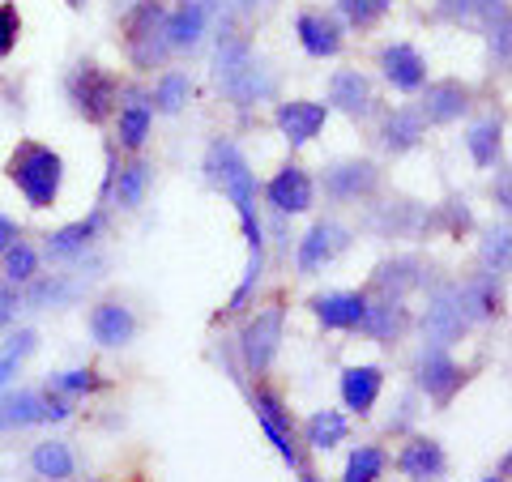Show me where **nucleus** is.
I'll use <instances>...</instances> for the list:
<instances>
[{
	"instance_id": "nucleus-1",
	"label": "nucleus",
	"mask_w": 512,
	"mask_h": 482,
	"mask_svg": "<svg viewBox=\"0 0 512 482\" xmlns=\"http://www.w3.org/2000/svg\"><path fill=\"white\" fill-rule=\"evenodd\" d=\"M205 175L210 184L222 188V197H231L239 222H244V239L252 252L265 248V227L256 218V175L248 167V158L239 154L235 141H214L210 154H205Z\"/></svg>"
},
{
	"instance_id": "nucleus-2",
	"label": "nucleus",
	"mask_w": 512,
	"mask_h": 482,
	"mask_svg": "<svg viewBox=\"0 0 512 482\" xmlns=\"http://www.w3.org/2000/svg\"><path fill=\"white\" fill-rule=\"evenodd\" d=\"M9 184L22 192L30 210H56L64 184V158L43 141H18V150L5 163Z\"/></svg>"
},
{
	"instance_id": "nucleus-3",
	"label": "nucleus",
	"mask_w": 512,
	"mask_h": 482,
	"mask_svg": "<svg viewBox=\"0 0 512 482\" xmlns=\"http://www.w3.org/2000/svg\"><path fill=\"white\" fill-rule=\"evenodd\" d=\"M124 47H128V60L133 69L150 73L154 64H163L171 43H167V13L158 0H141L124 13Z\"/></svg>"
},
{
	"instance_id": "nucleus-4",
	"label": "nucleus",
	"mask_w": 512,
	"mask_h": 482,
	"mask_svg": "<svg viewBox=\"0 0 512 482\" xmlns=\"http://www.w3.org/2000/svg\"><path fill=\"white\" fill-rule=\"evenodd\" d=\"M64 90H69V103L86 124H103L120 103V82L94 60L77 64L69 73V82H64Z\"/></svg>"
},
{
	"instance_id": "nucleus-5",
	"label": "nucleus",
	"mask_w": 512,
	"mask_h": 482,
	"mask_svg": "<svg viewBox=\"0 0 512 482\" xmlns=\"http://www.w3.org/2000/svg\"><path fill=\"white\" fill-rule=\"evenodd\" d=\"M282 325H286V308L282 303H269L265 312H256L244 333H239V355H244L252 376H265L269 363H274L278 346H282Z\"/></svg>"
},
{
	"instance_id": "nucleus-6",
	"label": "nucleus",
	"mask_w": 512,
	"mask_h": 482,
	"mask_svg": "<svg viewBox=\"0 0 512 482\" xmlns=\"http://www.w3.org/2000/svg\"><path fill=\"white\" fill-rule=\"evenodd\" d=\"M69 406L56 393H35V389H9L0 397V431H22V427H35V423H60L69 419Z\"/></svg>"
},
{
	"instance_id": "nucleus-7",
	"label": "nucleus",
	"mask_w": 512,
	"mask_h": 482,
	"mask_svg": "<svg viewBox=\"0 0 512 482\" xmlns=\"http://www.w3.org/2000/svg\"><path fill=\"white\" fill-rule=\"evenodd\" d=\"M346 248H350V231L342 227V222H316V227L299 239L295 265H299L303 278H316V273L329 269Z\"/></svg>"
},
{
	"instance_id": "nucleus-8",
	"label": "nucleus",
	"mask_w": 512,
	"mask_h": 482,
	"mask_svg": "<svg viewBox=\"0 0 512 482\" xmlns=\"http://www.w3.org/2000/svg\"><path fill=\"white\" fill-rule=\"evenodd\" d=\"M320 184H325V197L355 205V201H367L380 188V171H376V163H367V158H346V163L325 167Z\"/></svg>"
},
{
	"instance_id": "nucleus-9",
	"label": "nucleus",
	"mask_w": 512,
	"mask_h": 482,
	"mask_svg": "<svg viewBox=\"0 0 512 482\" xmlns=\"http://www.w3.org/2000/svg\"><path fill=\"white\" fill-rule=\"evenodd\" d=\"M466 367H461L453 355H448L444 346H423V359H419V384L427 389V397L436 401L444 410L448 401L461 393V384H466Z\"/></svg>"
},
{
	"instance_id": "nucleus-10",
	"label": "nucleus",
	"mask_w": 512,
	"mask_h": 482,
	"mask_svg": "<svg viewBox=\"0 0 512 482\" xmlns=\"http://www.w3.org/2000/svg\"><path fill=\"white\" fill-rule=\"evenodd\" d=\"M466 329L470 325H466V316H461L457 299H453V286H436L431 299H427V312H423V337H427V346L453 350Z\"/></svg>"
},
{
	"instance_id": "nucleus-11",
	"label": "nucleus",
	"mask_w": 512,
	"mask_h": 482,
	"mask_svg": "<svg viewBox=\"0 0 512 482\" xmlns=\"http://www.w3.org/2000/svg\"><path fill=\"white\" fill-rule=\"evenodd\" d=\"M252 410H256V423H261L269 444L278 448V457L291 465V470H303V457H299V448H295V427H291V414L282 410V401L274 393H256L252 397Z\"/></svg>"
},
{
	"instance_id": "nucleus-12",
	"label": "nucleus",
	"mask_w": 512,
	"mask_h": 482,
	"mask_svg": "<svg viewBox=\"0 0 512 482\" xmlns=\"http://www.w3.org/2000/svg\"><path fill=\"white\" fill-rule=\"evenodd\" d=\"M295 35H299V47L312 60H333L342 52V22L325 9H299Z\"/></svg>"
},
{
	"instance_id": "nucleus-13",
	"label": "nucleus",
	"mask_w": 512,
	"mask_h": 482,
	"mask_svg": "<svg viewBox=\"0 0 512 482\" xmlns=\"http://www.w3.org/2000/svg\"><path fill=\"white\" fill-rule=\"evenodd\" d=\"M470 103H474V90L466 82H457V77H444V82H431L423 90L419 116L423 124H457L470 111Z\"/></svg>"
},
{
	"instance_id": "nucleus-14",
	"label": "nucleus",
	"mask_w": 512,
	"mask_h": 482,
	"mask_svg": "<svg viewBox=\"0 0 512 482\" xmlns=\"http://www.w3.org/2000/svg\"><path fill=\"white\" fill-rule=\"evenodd\" d=\"M380 73H384V82H389L393 90H402V94H414V90L427 86V60L414 43H389L384 47Z\"/></svg>"
},
{
	"instance_id": "nucleus-15",
	"label": "nucleus",
	"mask_w": 512,
	"mask_h": 482,
	"mask_svg": "<svg viewBox=\"0 0 512 482\" xmlns=\"http://www.w3.org/2000/svg\"><path fill=\"white\" fill-rule=\"evenodd\" d=\"M90 337L99 342L103 350H120L137 337V316L133 308H124L120 299H103L90 308Z\"/></svg>"
},
{
	"instance_id": "nucleus-16",
	"label": "nucleus",
	"mask_w": 512,
	"mask_h": 482,
	"mask_svg": "<svg viewBox=\"0 0 512 482\" xmlns=\"http://www.w3.org/2000/svg\"><path fill=\"white\" fill-rule=\"evenodd\" d=\"M325 107L346 111L350 120H367L376 111V90L359 69H338L329 77V103Z\"/></svg>"
},
{
	"instance_id": "nucleus-17",
	"label": "nucleus",
	"mask_w": 512,
	"mask_h": 482,
	"mask_svg": "<svg viewBox=\"0 0 512 482\" xmlns=\"http://www.w3.org/2000/svg\"><path fill=\"white\" fill-rule=\"evenodd\" d=\"M312 175L303 171L299 163H286L274 180L265 184V197L269 205H274L278 214H303V210H312Z\"/></svg>"
},
{
	"instance_id": "nucleus-18",
	"label": "nucleus",
	"mask_w": 512,
	"mask_h": 482,
	"mask_svg": "<svg viewBox=\"0 0 512 482\" xmlns=\"http://www.w3.org/2000/svg\"><path fill=\"white\" fill-rule=\"evenodd\" d=\"M453 299H457L461 316H466V325L491 320L500 312V278H495V273H474V278L453 286Z\"/></svg>"
},
{
	"instance_id": "nucleus-19",
	"label": "nucleus",
	"mask_w": 512,
	"mask_h": 482,
	"mask_svg": "<svg viewBox=\"0 0 512 482\" xmlns=\"http://www.w3.org/2000/svg\"><path fill=\"white\" fill-rule=\"evenodd\" d=\"M406 329H410V312H406L402 299H389V295H380L376 303L367 299V312L359 320V333H367L372 342H402Z\"/></svg>"
},
{
	"instance_id": "nucleus-20",
	"label": "nucleus",
	"mask_w": 512,
	"mask_h": 482,
	"mask_svg": "<svg viewBox=\"0 0 512 482\" xmlns=\"http://www.w3.org/2000/svg\"><path fill=\"white\" fill-rule=\"evenodd\" d=\"M116 111H120V146L124 150H141V146H146V137H150V124H154L150 94L137 90V86H128V90H120Z\"/></svg>"
},
{
	"instance_id": "nucleus-21",
	"label": "nucleus",
	"mask_w": 512,
	"mask_h": 482,
	"mask_svg": "<svg viewBox=\"0 0 512 482\" xmlns=\"http://www.w3.org/2000/svg\"><path fill=\"white\" fill-rule=\"evenodd\" d=\"M397 470H402L410 482H440L444 470H448V457H444L440 440L414 436L402 453H397Z\"/></svg>"
},
{
	"instance_id": "nucleus-22",
	"label": "nucleus",
	"mask_w": 512,
	"mask_h": 482,
	"mask_svg": "<svg viewBox=\"0 0 512 482\" xmlns=\"http://www.w3.org/2000/svg\"><path fill=\"white\" fill-rule=\"evenodd\" d=\"M103 222H107V210L99 205L90 218H77V222H69V227H60V231L47 235L43 252L52 256V261H73V256H82L94 244V235L103 231Z\"/></svg>"
},
{
	"instance_id": "nucleus-23",
	"label": "nucleus",
	"mask_w": 512,
	"mask_h": 482,
	"mask_svg": "<svg viewBox=\"0 0 512 482\" xmlns=\"http://www.w3.org/2000/svg\"><path fill=\"white\" fill-rule=\"evenodd\" d=\"M278 128H282V137L291 141V146H308V141L325 128L329 120V107L325 103H308V99H291V103H282L278 107Z\"/></svg>"
},
{
	"instance_id": "nucleus-24",
	"label": "nucleus",
	"mask_w": 512,
	"mask_h": 482,
	"mask_svg": "<svg viewBox=\"0 0 512 482\" xmlns=\"http://www.w3.org/2000/svg\"><path fill=\"white\" fill-rule=\"evenodd\" d=\"M312 312L325 329H338V333H350L359 329V320L367 312V295L363 291H333V295H316L312 299Z\"/></svg>"
},
{
	"instance_id": "nucleus-25",
	"label": "nucleus",
	"mask_w": 512,
	"mask_h": 482,
	"mask_svg": "<svg viewBox=\"0 0 512 482\" xmlns=\"http://www.w3.org/2000/svg\"><path fill=\"white\" fill-rule=\"evenodd\" d=\"M380 389H384V372L372 363H359V367H346L342 372V401H346L350 414H359V419H367V414L376 410Z\"/></svg>"
},
{
	"instance_id": "nucleus-26",
	"label": "nucleus",
	"mask_w": 512,
	"mask_h": 482,
	"mask_svg": "<svg viewBox=\"0 0 512 482\" xmlns=\"http://www.w3.org/2000/svg\"><path fill=\"white\" fill-rule=\"evenodd\" d=\"M210 13H214V0H184V5L167 18L171 52H188V47H197L201 35H205V22H210Z\"/></svg>"
},
{
	"instance_id": "nucleus-27",
	"label": "nucleus",
	"mask_w": 512,
	"mask_h": 482,
	"mask_svg": "<svg viewBox=\"0 0 512 482\" xmlns=\"http://www.w3.org/2000/svg\"><path fill=\"white\" fill-rule=\"evenodd\" d=\"M423 133H427V124L419 116V107H393L380 124V141L389 154H410L423 141Z\"/></svg>"
},
{
	"instance_id": "nucleus-28",
	"label": "nucleus",
	"mask_w": 512,
	"mask_h": 482,
	"mask_svg": "<svg viewBox=\"0 0 512 482\" xmlns=\"http://www.w3.org/2000/svg\"><path fill=\"white\" fill-rule=\"evenodd\" d=\"M252 47H248V39H239V35H222L218 39V56H214V77H218V86H222V94H227L239 77H244L248 69H252Z\"/></svg>"
},
{
	"instance_id": "nucleus-29",
	"label": "nucleus",
	"mask_w": 512,
	"mask_h": 482,
	"mask_svg": "<svg viewBox=\"0 0 512 482\" xmlns=\"http://www.w3.org/2000/svg\"><path fill=\"white\" fill-rule=\"evenodd\" d=\"M150 180H154V167L146 158H133L128 167H116V175H111V197H116L120 210H137L146 201Z\"/></svg>"
},
{
	"instance_id": "nucleus-30",
	"label": "nucleus",
	"mask_w": 512,
	"mask_h": 482,
	"mask_svg": "<svg viewBox=\"0 0 512 482\" xmlns=\"http://www.w3.org/2000/svg\"><path fill=\"white\" fill-rule=\"evenodd\" d=\"M414 286H427L423 265L414 261V256H393V261H384V265L376 269V291H380V295L402 299L406 291H414Z\"/></svg>"
},
{
	"instance_id": "nucleus-31",
	"label": "nucleus",
	"mask_w": 512,
	"mask_h": 482,
	"mask_svg": "<svg viewBox=\"0 0 512 482\" xmlns=\"http://www.w3.org/2000/svg\"><path fill=\"white\" fill-rule=\"evenodd\" d=\"M30 470H35L39 478L47 482H64V478H73L77 470V461H73V448L64 444V440H43L35 453H30Z\"/></svg>"
},
{
	"instance_id": "nucleus-32",
	"label": "nucleus",
	"mask_w": 512,
	"mask_h": 482,
	"mask_svg": "<svg viewBox=\"0 0 512 482\" xmlns=\"http://www.w3.org/2000/svg\"><path fill=\"white\" fill-rule=\"evenodd\" d=\"M346 436H350V423H346V414H338V410H316L308 419V444L320 448V453L338 448Z\"/></svg>"
},
{
	"instance_id": "nucleus-33",
	"label": "nucleus",
	"mask_w": 512,
	"mask_h": 482,
	"mask_svg": "<svg viewBox=\"0 0 512 482\" xmlns=\"http://www.w3.org/2000/svg\"><path fill=\"white\" fill-rule=\"evenodd\" d=\"M188 94H192L188 73L171 69V73L158 77V86H154V94H150V107H154V111H163V116H175V111H184Z\"/></svg>"
},
{
	"instance_id": "nucleus-34",
	"label": "nucleus",
	"mask_w": 512,
	"mask_h": 482,
	"mask_svg": "<svg viewBox=\"0 0 512 482\" xmlns=\"http://www.w3.org/2000/svg\"><path fill=\"white\" fill-rule=\"evenodd\" d=\"M77 291H82V278H69V273H52V278H43V282H35L30 286V295H26V303L30 308H60V303H69Z\"/></svg>"
},
{
	"instance_id": "nucleus-35",
	"label": "nucleus",
	"mask_w": 512,
	"mask_h": 482,
	"mask_svg": "<svg viewBox=\"0 0 512 482\" xmlns=\"http://www.w3.org/2000/svg\"><path fill=\"white\" fill-rule=\"evenodd\" d=\"M384 465H389V453H384L380 444H359L346 461L342 482H376L384 474Z\"/></svg>"
},
{
	"instance_id": "nucleus-36",
	"label": "nucleus",
	"mask_w": 512,
	"mask_h": 482,
	"mask_svg": "<svg viewBox=\"0 0 512 482\" xmlns=\"http://www.w3.org/2000/svg\"><path fill=\"white\" fill-rule=\"evenodd\" d=\"M431 227H440L448 239L470 235V227H474V214H470L466 197H448L444 205H436V214H431Z\"/></svg>"
},
{
	"instance_id": "nucleus-37",
	"label": "nucleus",
	"mask_w": 512,
	"mask_h": 482,
	"mask_svg": "<svg viewBox=\"0 0 512 482\" xmlns=\"http://www.w3.org/2000/svg\"><path fill=\"white\" fill-rule=\"evenodd\" d=\"M466 150H470V158L478 167H495V158H500V124L495 120L474 124L466 133Z\"/></svg>"
},
{
	"instance_id": "nucleus-38",
	"label": "nucleus",
	"mask_w": 512,
	"mask_h": 482,
	"mask_svg": "<svg viewBox=\"0 0 512 482\" xmlns=\"http://www.w3.org/2000/svg\"><path fill=\"white\" fill-rule=\"evenodd\" d=\"M393 9V0H338V13H342V22L346 26H355V30H372L380 26V18Z\"/></svg>"
},
{
	"instance_id": "nucleus-39",
	"label": "nucleus",
	"mask_w": 512,
	"mask_h": 482,
	"mask_svg": "<svg viewBox=\"0 0 512 482\" xmlns=\"http://www.w3.org/2000/svg\"><path fill=\"white\" fill-rule=\"evenodd\" d=\"M0 256H5V282H35V273H39V252L30 248L26 239L9 244Z\"/></svg>"
},
{
	"instance_id": "nucleus-40",
	"label": "nucleus",
	"mask_w": 512,
	"mask_h": 482,
	"mask_svg": "<svg viewBox=\"0 0 512 482\" xmlns=\"http://www.w3.org/2000/svg\"><path fill=\"white\" fill-rule=\"evenodd\" d=\"M99 389V376L90 372V367H77V372H56V376H47V393H56L64 401H73V397H86Z\"/></svg>"
},
{
	"instance_id": "nucleus-41",
	"label": "nucleus",
	"mask_w": 512,
	"mask_h": 482,
	"mask_svg": "<svg viewBox=\"0 0 512 482\" xmlns=\"http://www.w3.org/2000/svg\"><path fill=\"white\" fill-rule=\"evenodd\" d=\"M35 342H39V337L30 333V329H22V333L9 337V346L0 350V389H5V384L18 376V367H22V359L30 355V350H35Z\"/></svg>"
},
{
	"instance_id": "nucleus-42",
	"label": "nucleus",
	"mask_w": 512,
	"mask_h": 482,
	"mask_svg": "<svg viewBox=\"0 0 512 482\" xmlns=\"http://www.w3.org/2000/svg\"><path fill=\"white\" fill-rule=\"evenodd\" d=\"M508 227H491L487 239H483V273H495V278H504L508 273Z\"/></svg>"
},
{
	"instance_id": "nucleus-43",
	"label": "nucleus",
	"mask_w": 512,
	"mask_h": 482,
	"mask_svg": "<svg viewBox=\"0 0 512 482\" xmlns=\"http://www.w3.org/2000/svg\"><path fill=\"white\" fill-rule=\"evenodd\" d=\"M18 39H22V13H18V5L0 0V60L18 47Z\"/></svg>"
},
{
	"instance_id": "nucleus-44",
	"label": "nucleus",
	"mask_w": 512,
	"mask_h": 482,
	"mask_svg": "<svg viewBox=\"0 0 512 482\" xmlns=\"http://www.w3.org/2000/svg\"><path fill=\"white\" fill-rule=\"evenodd\" d=\"M436 18H444V22H470L474 18V0H436Z\"/></svg>"
},
{
	"instance_id": "nucleus-45",
	"label": "nucleus",
	"mask_w": 512,
	"mask_h": 482,
	"mask_svg": "<svg viewBox=\"0 0 512 482\" xmlns=\"http://www.w3.org/2000/svg\"><path fill=\"white\" fill-rule=\"evenodd\" d=\"M491 60H495V69H508V22L491 26Z\"/></svg>"
},
{
	"instance_id": "nucleus-46",
	"label": "nucleus",
	"mask_w": 512,
	"mask_h": 482,
	"mask_svg": "<svg viewBox=\"0 0 512 482\" xmlns=\"http://www.w3.org/2000/svg\"><path fill=\"white\" fill-rule=\"evenodd\" d=\"M18 308H22V295L13 291V282H0V329L18 316Z\"/></svg>"
},
{
	"instance_id": "nucleus-47",
	"label": "nucleus",
	"mask_w": 512,
	"mask_h": 482,
	"mask_svg": "<svg viewBox=\"0 0 512 482\" xmlns=\"http://www.w3.org/2000/svg\"><path fill=\"white\" fill-rule=\"evenodd\" d=\"M18 239H22V231H18V222H13V218H5V214H0V252H5L9 244H18Z\"/></svg>"
},
{
	"instance_id": "nucleus-48",
	"label": "nucleus",
	"mask_w": 512,
	"mask_h": 482,
	"mask_svg": "<svg viewBox=\"0 0 512 482\" xmlns=\"http://www.w3.org/2000/svg\"><path fill=\"white\" fill-rule=\"evenodd\" d=\"M256 5H274V0H239V9H256Z\"/></svg>"
},
{
	"instance_id": "nucleus-49",
	"label": "nucleus",
	"mask_w": 512,
	"mask_h": 482,
	"mask_svg": "<svg viewBox=\"0 0 512 482\" xmlns=\"http://www.w3.org/2000/svg\"><path fill=\"white\" fill-rule=\"evenodd\" d=\"M64 5H69V9H86V0H64Z\"/></svg>"
},
{
	"instance_id": "nucleus-50",
	"label": "nucleus",
	"mask_w": 512,
	"mask_h": 482,
	"mask_svg": "<svg viewBox=\"0 0 512 482\" xmlns=\"http://www.w3.org/2000/svg\"><path fill=\"white\" fill-rule=\"evenodd\" d=\"M483 482H504V474H491V478H483Z\"/></svg>"
},
{
	"instance_id": "nucleus-51",
	"label": "nucleus",
	"mask_w": 512,
	"mask_h": 482,
	"mask_svg": "<svg viewBox=\"0 0 512 482\" xmlns=\"http://www.w3.org/2000/svg\"><path fill=\"white\" fill-rule=\"evenodd\" d=\"M299 474H303V482H316V478H312V474H308V470H299Z\"/></svg>"
},
{
	"instance_id": "nucleus-52",
	"label": "nucleus",
	"mask_w": 512,
	"mask_h": 482,
	"mask_svg": "<svg viewBox=\"0 0 512 482\" xmlns=\"http://www.w3.org/2000/svg\"><path fill=\"white\" fill-rule=\"evenodd\" d=\"M180 5H184V0H180Z\"/></svg>"
}]
</instances>
